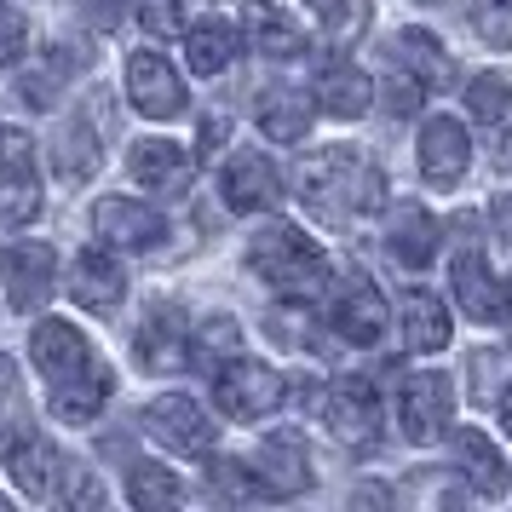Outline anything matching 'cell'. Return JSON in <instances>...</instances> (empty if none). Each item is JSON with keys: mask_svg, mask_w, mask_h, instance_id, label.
<instances>
[{"mask_svg": "<svg viewBox=\"0 0 512 512\" xmlns=\"http://www.w3.org/2000/svg\"><path fill=\"white\" fill-rule=\"evenodd\" d=\"M300 202L328 225H357L386 208V179L374 162H363V150L328 144L300 162Z\"/></svg>", "mask_w": 512, "mask_h": 512, "instance_id": "1", "label": "cell"}, {"mask_svg": "<svg viewBox=\"0 0 512 512\" xmlns=\"http://www.w3.org/2000/svg\"><path fill=\"white\" fill-rule=\"evenodd\" d=\"M248 271L259 282H271V294H282L288 305H317V294H328L323 248L288 219H271L248 236Z\"/></svg>", "mask_w": 512, "mask_h": 512, "instance_id": "2", "label": "cell"}, {"mask_svg": "<svg viewBox=\"0 0 512 512\" xmlns=\"http://www.w3.org/2000/svg\"><path fill=\"white\" fill-rule=\"evenodd\" d=\"M323 420H328V438L346 443V449H374L380 443V392H374V380L363 374H340V380H328L323 392Z\"/></svg>", "mask_w": 512, "mask_h": 512, "instance_id": "3", "label": "cell"}, {"mask_svg": "<svg viewBox=\"0 0 512 512\" xmlns=\"http://www.w3.org/2000/svg\"><path fill=\"white\" fill-rule=\"evenodd\" d=\"M455 420V380L438 369L403 374V392H397V426L409 443H438Z\"/></svg>", "mask_w": 512, "mask_h": 512, "instance_id": "4", "label": "cell"}, {"mask_svg": "<svg viewBox=\"0 0 512 512\" xmlns=\"http://www.w3.org/2000/svg\"><path fill=\"white\" fill-rule=\"evenodd\" d=\"M35 213H41L35 139L18 127H0V225H29Z\"/></svg>", "mask_w": 512, "mask_h": 512, "instance_id": "5", "label": "cell"}, {"mask_svg": "<svg viewBox=\"0 0 512 512\" xmlns=\"http://www.w3.org/2000/svg\"><path fill=\"white\" fill-rule=\"evenodd\" d=\"M213 397H219V409L231 420H265L282 403V374L271 363L236 357V363H219L213 369Z\"/></svg>", "mask_w": 512, "mask_h": 512, "instance_id": "6", "label": "cell"}, {"mask_svg": "<svg viewBox=\"0 0 512 512\" xmlns=\"http://www.w3.org/2000/svg\"><path fill=\"white\" fill-rule=\"evenodd\" d=\"M144 432L162 443V449H173V455H208L213 449V420L202 415V403L196 397H185V392H167V397H156L150 409H144Z\"/></svg>", "mask_w": 512, "mask_h": 512, "instance_id": "7", "label": "cell"}, {"mask_svg": "<svg viewBox=\"0 0 512 512\" xmlns=\"http://www.w3.org/2000/svg\"><path fill=\"white\" fill-rule=\"evenodd\" d=\"M219 202L231 213H265L282 202V173L265 150H236L219 167Z\"/></svg>", "mask_w": 512, "mask_h": 512, "instance_id": "8", "label": "cell"}, {"mask_svg": "<svg viewBox=\"0 0 512 512\" xmlns=\"http://www.w3.org/2000/svg\"><path fill=\"white\" fill-rule=\"evenodd\" d=\"M190 317H185V305H173V300H156L150 311H144V323L139 334H133V357H139L150 374H167V369H179L190 357Z\"/></svg>", "mask_w": 512, "mask_h": 512, "instance_id": "9", "label": "cell"}, {"mask_svg": "<svg viewBox=\"0 0 512 512\" xmlns=\"http://www.w3.org/2000/svg\"><path fill=\"white\" fill-rule=\"evenodd\" d=\"M0 277H6V300L18 305V311H41L52 294V282H58L52 242H12L0 254Z\"/></svg>", "mask_w": 512, "mask_h": 512, "instance_id": "10", "label": "cell"}, {"mask_svg": "<svg viewBox=\"0 0 512 512\" xmlns=\"http://www.w3.org/2000/svg\"><path fill=\"white\" fill-rule=\"evenodd\" d=\"M127 98H133V110L150 116V121L179 116L190 104L185 81L173 75V64H167L162 52H133V58H127Z\"/></svg>", "mask_w": 512, "mask_h": 512, "instance_id": "11", "label": "cell"}, {"mask_svg": "<svg viewBox=\"0 0 512 512\" xmlns=\"http://www.w3.org/2000/svg\"><path fill=\"white\" fill-rule=\"evenodd\" d=\"M93 231L110 242V248H133V254H144V248H156L167 236V219L150 202H133V196H104L93 208Z\"/></svg>", "mask_w": 512, "mask_h": 512, "instance_id": "12", "label": "cell"}, {"mask_svg": "<svg viewBox=\"0 0 512 512\" xmlns=\"http://www.w3.org/2000/svg\"><path fill=\"white\" fill-rule=\"evenodd\" d=\"M259 484H265V495L271 501H294V495H305L311 489V461H305V438L294 432V426H277L271 438L259 443Z\"/></svg>", "mask_w": 512, "mask_h": 512, "instance_id": "13", "label": "cell"}, {"mask_svg": "<svg viewBox=\"0 0 512 512\" xmlns=\"http://www.w3.org/2000/svg\"><path fill=\"white\" fill-rule=\"evenodd\" d=\"M472 167V139L455 116H432L420 127V179L426 185H461Z\"/></svg>", "mask_w": 512, "mask_h": 512, "instance_id": "14", "label": "cell"}, {"mask_svg": "<svg viewBox=\"0 0 512 512\" xmlns=\"http://www.w3.org/2000/svg\"><path fill=\"white\" fill-rule=\"evenodd\" d=\"M328 328H340L346 346H374L386 334V300H380V288L369 277H351L334 294V305H328Z\"/></svg>", "mask_w": 512, "mask_h": 512, "instance_id": "15", "label": "cell"}, {"mask_svg": "<svg viewBox=\"0 0 512 512\" xmlns=\"http://www.w3.org/2000/svg\"><path fill=\"white\" fill-rule=\"evenodd\" d=\"M127 173L139 179L144 190H162V196H179V190L196 179V156L173 139H139L127 150Z\"/></svg>", "mask_w": 512, "mask_h": 512, "instance_id": "16", "label": "cell"}, {"mask_svg": "<svg viewBox=\"0 0 512 512\" xmlns=\"http://www.w3.org/2000/svg\"><path fill=\"white\" fill-rule=\"evenodd\" d=\"M449 288H455V305H461L466 317H478V323H495V317L507 311V288L489 277L484 248H461V254H455V265H449Z\"/></svg>", "mask_w": 512, "mask_h": 512, "instance_id": "17", "label": "cell"}, {"mask_svg": "<svg viewBox=\"0 0 512 512\" xmlns=\"http://www.w3.org/2000/svg\"><path fill=\"white\" fill-rule=\"evenodd\" d=\"M29 351H35V363H41V374H47L52 386L98 363L93 346L81 340V328L58 323V317H41V323H35V334H29Z\"/></svg>", "mask_w": 512, "mask_h": 512, "instance_id": "18", "label": "cell"}, {"mask_svg": "<svg viewBox=\"0 0 512 512\" xmlns=\"http://www.w3.org/2000/svg\"><path fill=\"white\" fill-rule=\"evenodd\" d=\"M6 472H12V484L24 489L29 501H58V484H64L70 461L47 438H18L12 455H6Z\"/></svg>", "mask_w": 512, "mask_h": 512, "instance_id": "19", "label": "cell"}, {"mask_svg": "<svg viewBox=\"0 0 512 512\" xmlns=\"http://www.w3.org/2000/svg\"><path fill=\"white\" fill-rule=\"evenodd\" d=\"M455 472H461V478L478 489L484 501H501V495H507V484H512L501 449H495L484 432H472V426H466V432H455Z\"/></svg>", "mask_w": 512, "mask_h": 512, "instance_id": "20", "label": "cell"}, {"mask_svg": "<svg viewBox=\"0 0 512 512\" xmlns=\"http://www.w3.org/2000/svg\"><path fill=\"white\" fill-rule=\"evenodd\" d=\"M70 294H75V305H87V311H116L121 294H127V277H121V265L104 254V248H87L70 271Z\"/></svg>", "mask_w": 512, "mask_h": 512, "instance_id": "21", "label": "cell"}, {"mask_svg": "<svg viewBox=\"0 0 512 512\" xmlns=\"http://www.w3.org/2000/svg\"><path fill=\"white\" fill-rule=\"evenodd\" d=\"M374 104V87H369V75L357 70V64H346V58H328L323 70H317V110H328V116H363Z\"/></svg>", "mask_w": 512, "mask_h": 512, "instance_id": "22", "label": "cell"}, {"mask_svg": "<svg viewBox=\"0 0 512 512\" xmlns=\"http://www.w3.org/2000/svg\"><path fill=\"white\" fill-rule=\"evenodd\" d=\"M110 392H116L110 369L93 363V369H81V374H70V380H58V386H52V415L70 420V426H87V420L110 403Z\"/></svg>", "mask_w": 512, "mask_h": 512, "instance_id": "23", "label": "cell"}, {"mask_svg": "<svg viewBox=\"0 0 512 512\" xmlns=\"http://www.w3.org/2000/svg\"><path fill=\"white\" fill-rule=\"evenodd\" d=\"M254 116H259V133L271 144H300L305 127H311V98L294 93V87H265Z\"/></svg>", "mask_w": 512, "mask_h": 512, "instance_id": "24", "label": "cell"}, {"mask_svg": "<svg viewBox=\"0 0 512 512\" xmlns=\"http://www.w3.org/2000/svg\"><path fill=\"white\" fill-rule=\"evenodd\" d=\"M386 248L403 271H426L432 259H438V219L426 208H403L392 219V236H386Z\"/></svg>", "mask_w": 512, "mask_h": 512, "instance_id": "25", "label": "cell"}, {"mask_svg": "<svg viewBox=\"0 0 512 512\" xmlns=\"http://www.w3.org/2000/svg\"><path fill=\"white\" fill-rule=\"evenodd\" d=\"M248 41H254V52H265V58H300L305 52L300 24H294L282 6H271V0H248Z\"/></svg>", "mask_w": 512, "mask_h": 512, "instance_id": "26", "label": "cell"}, {"mask_svg": "<svg viewBox=\"0 0 512 512\" xmlns=\"http://www.w3.org/2000/svg\"><path fill=\"white\" fill-rule=\"evenodd\" d=\"M75 70H81V58H75L70 47L41 52V64L18 75V98H24L29 110H47V104H58V93L70 87V75H75Z\"/></svg>", "mask_w": 512, "mask_h": 512, "instance_id": "27", "label": "cell"}, {"mask_svg": "<svg viewBox=\"0 0 512 512\" xmlns=\"http://www.w3.org/2000/svg\"><path fill=\"white\" fill-rule=\"evenodd\" d=\"M403 346L409 351H443L449 346V311L426 288L403 294Z\"/></svg>", "mask_w": 512, "mask_h": 512, "instance_id": "28", "label": "cell"}, {"mask_svg": "<svg viewBox=\"0 0 512 512\" xmlns=\"http://www.w3.org/2000/svg\"><path fill=\"white\" fill-rule=\"evenodd\" d=\"M185 58L196 75H225L236 58V29L225 18H208V24L185 29Z\"/></svg>", "mask_w": 512, "mask_h": 512, "instance_id": "29", "label": "cell"}, {"mask_svg": "<svg viewBox=\"0 0 512 512\" xmlns=\"http://www.w3.org/2000/svg\"><path fill=\"white\" fill-rule=\"evenodd\" d=\"M392 64H403L409 75H420L426 87L449 81V58H443L438 35H426V29H403V35H392Z\"/></svg>", "mask_w": 512, "mask_h": 512, "instance_id": "30", "label": "cell"}, {"mask_svg": "<svg viewBox=\"0 0 512 512\" xmlns=\"http://www.w3.org/2000/svg\"><path fill=\"white\" fill-rule=\"evenodd\" d=\"M52 167H58L64 179H87L98 167V139H93V127H87V116L64 121V133L52 144Z\"/></svg>", "mask_w": 512, "mask_h": 512, "instance_id": "31", "label": "cell"}, {"mask_svg": "<svg viewBox=\"0 0 512 512\" xmlns=\"http://www.w3.org/2000/svg\"><path fill=\"white\" fill-rule=\"evenodd\" d=\"M127 495H133V507H179V501H185V484H179L167 466L133 461L127 466Z\"/></svg>", "mask_w": 512, "mask_h": 512, "instance_id": "32", "label": "cell"}, {"mask_svg": "<svg viewBox=\"0 0 512 512\" xmlns=\"http://www.w3.org/2000/svg\"><path fill=\"white\" fill-rule=\"evenodd\" d=\"M317 6V18H323V35L334 47H351L374 18V0H311Z\"/></svg>", "mask_w": 512, "mask_h": 512, "instance_id": "33", "label": "cell"}, {"mask_svg": "<svg viewBox=\"0 0 512 512\" xmlns=\"http://www.w3.org/2000/svg\"><path fill=\"white\" fill-rule=\"evenodd\" d=\"M466 110H472V121H489V127H495V121L507 116L512 110V81L507 75H472V87H466Z\"/></svg>", "mask_w": 512, "mask_h": 512, "instance_id": "34", "label": "cell"}, {"mask_svg": "<svg viewBox=\"0 0 512 512\" xmlns=\"http://www.w3.org/2000/svg\"><path fill=\"white\" fill-rule=\"evenodd\" d=\"M242 351V328H236V317H208V323L196 328V363L202 369H219L225 357H236Z\"/></svg>", "mask_w": 512, "mask_h": 512, "instance_id": "35", "label": "cell"}, {"mask_svg": "<svg viewBox=\"0 0 512 512\" xmlns=\"http://www.w3.org/2000/svg\"><path fill=\"white\" fill-rule=\"evenodd\" d=\"M208 495H213V501H259V495H265V484H259L254 466H242V461H213Z\"/></svg>", "mask_w": 512, "mask_h": 512, "instance_id": "36", "label": "cell"}, {"mask_svg": "<svg viewBox=\"0 0 512 512\" xmlns=\"http://www.w3.org/2000/svg\"><path fill=\"white\" fill-rule=\"evenodd\" d=\"M466 18H472V29L484 35L489 47L512 52V0H472Z\"/></svg>", "mask_w": 512, "mask_h": 512, "instance_id": "37", "label": "cell"}, {"mask_svg": "<svg viewBox=\"0 0 512 512\" xmlns=\"http://www.w3.org/2000/svg\"><path fill=\"white\" fill-rule=\"evenodd\" d=\"M380 98H386V110L403 121V116H415L420 104H426V81H420V75H403V64H392V75H386Z\"/></svg>", "mask_w": 512, "mask_h": 512, "instance_id": "38", "label": "cell"}, {"mask_svg": "<svg viewBox=\"0 0 512 512\" xmlns=\"http://www.w3.org/2000/svg\"><path fill=\"white\" fill-rule=\"evenodd\" d=\"M29 47V18L18 6H0V64H18Z\"/></svg>", "mask_w": 512, "mask_h": 512, "instance_id": "39", "label": "cell"}, {"mask_svg": "<svg viewBox=\"0 0 512 512\" xmlns=\"http://www.w3.org/2000/svg\"><path fill=\"white\" fill-rule=\"evenodd\" d=\"M127 6H133V0H75V18L87 29H104V35H110V29L127 24Z\"/></svg>", "mask_w": 512, "mask_h": 512, "instance_id": "40", "label": "cell"}, {"mask_svg": "<svg viewBox=\"0 0 512 512\" xmlns=\"http://www.w3.org/2000/svg\"><path fill=\"white\" fill-rule=\"evenodd\" d=\"M139 18H144L150 35H179V29H185V0H144Z\"/></svg>", "mask_w": 512, "mask_h": 512, "instance_id": "41", "label": "cell"}, {"mask_svg": "<svg viewBox=\"0 0 512 512\" xmlns=\"http://www.w3.org/2000/svg\"><path fill=\"white\" fill-rule=\"evenodd\" d=\"M489 219H495V236L512 242V196H495V202H489Z\"/></svg>", "mask_w": 512, "mask_h": 512, "instance_id": "42", "label": "cell"}, {"mask_svg": "<svg viewBox=\"0 0 512 512\" xmlns=\"http://www.w3.org/2000/svg\"><path fill=\"white\" fill-rule=\"evenodd\" d=\"M12 392H18V374H12V357L0 351V403H6Z\"/></svg>", "mask_w": 512, "mask_h": 512, "instance_id": "43", "label": "cell"}, {"mask_svg": "<svg viewBox=\"0 0 512 512\" xmlns=\"http://www.w3.org/2000/svg\"><path fill=\"white\" fill-rule=\"evenodd\" d=\"M501 426H507V432H512V386H507V392H501Z\"/></svg>", "mask_w": 512, "mask_h": 512, "instance_id": "44", "label": "cell"}, {"mask_svg": "<svg viewBox=\"0 0 512 512\" xmlns=\"http://www.w3.org/2000/svg\"><path fill=\"white\" fill-rule=\"evenodd\" d=\"M501 167H507V173H512V144H507V150H501Z\"/></svg>", "mask_w": 512, "mask_h": 512, "instance_id": "45", "label": "cell"}, {"mask_svg": "<svg viewBox=\"0 0 512 512\" xmlns=\"http://www.w3.org/2000/svg\"><path fill=\"white\" fill-rule=\"evenodd\" d=\"M507 311H512V288H507Z\"/></svg>", "mask_w": 512, "mask_h": 512, "instance_id": "46", "label": "cell"}, {"mask_svg": "<svg viewBox=\"0 0 512 512\" xmlns=\"http://www.w3.org/2000/svg\"><path fill=\"white\" fill-rule=\"evenodd\" d=\"M426 6H432V0H426Z\"/></svg>", "mask_w": 512, "mask_h": 512, "instance_id": "47", "label": "cell"}]
</instances>
